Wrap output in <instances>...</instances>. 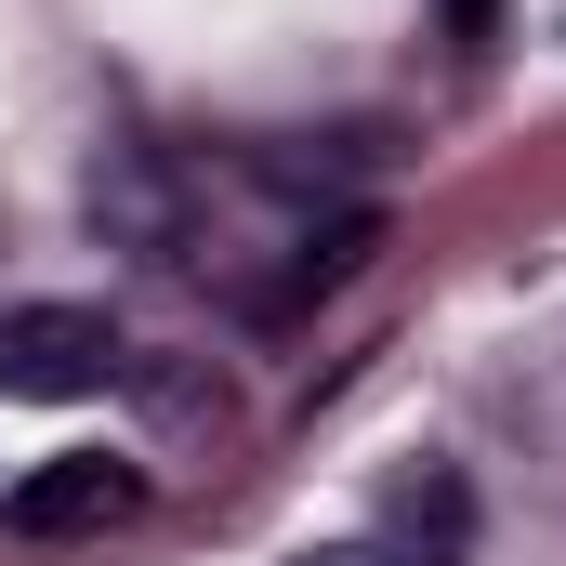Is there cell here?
I'll list each match as a JSON object with an SVG mask.
<instances>
[{
	"label": "cell",
	"instance_id": "obj_1",
	"mask_svg": "<svg viewBox=\"0 0 566 566\" xmlns=\"http://www.w3.org/2000/svg\"><path fill=\"white\" fill-rule=\"evenodd\" d=\"M119 382V316L106 303H0V396H93Z\"/></svg>",
	"mask_w": 566,
	"mask_h": 566
},
{
	"label": "cell",
	"instance_id": "obj_2",
	"mask_svg": "<svg viewBox=\"0 0 566 566\" xmlns=\"http://www.w3.org/2000/svg\"><path fill=\"white\" fill-rule=\"evenodd\" d=\"M133 514H145V474L106 461V448H53V461H27V474L0 488V527H13V541H106V527H133Z\"/></svg>",
	"mask_w": 566,
	"mask_h": 566
},
{
	"label": "cell",
	"instance_id": "obj_3",
	"mask_svg": "<svg viewBox=\"0 0 566 566\" xmlns=\"http://www.w3.org/2000/svg\"><path fill=\"white\" fill-rule=\"evenodd\" d=\"M461 541H474V488L448 461H422L396 488V514H382V566H461Z\"/></svg>",
	"mask_w": 566,
	"mask_h": 566
},
{
	"label": "cell",
	"instance_id": "obj_4",
	"mask_svg": "<svg viewBox=\"0 0 566 566\" xmlns=\"http://www.w3.org/2000/svg\"><path fill=\"white\" fill-rule=\"evenodd\" d=\"M290 566H382V554H356V541H329V554H290Z\"/></svg>",
	"mask_w": 566,
	"mask_h": 566
},
{
	"label": "cell",
	"instance_id": "obj_5",
	"mask_svg": "<svg viewBox=\"0 0 566 566\" xmlns=\"http://www.w3.org/2000/svg\"><path fill=\"white\" fill-rule=\"evenodd\" d=\"M448 27H461V40H488V0H448Z\"/></svg>",
	"mask_w": 566,
	"mask_h": 566
}]
</instances>
